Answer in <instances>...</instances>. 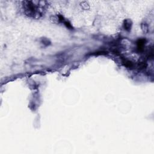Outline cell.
Masks as SVG:
<instances>
[{"label":"cell","instance_id":"6da1fadb","mask_svg":"<svg viewBox=\"0 0 154 154\" xmlns=\"http://www.w3.org/2000/svg\"><path fill=\"white\" fill-rule=\"evenodd\" d=\"M24 5L25 10L28 11H29V14H34L35 12L36 8L34 6V4H32V2L31 1H25L24 2Z\"/></svg>","mask_w":154,"mask_h":154}]
</instances>
